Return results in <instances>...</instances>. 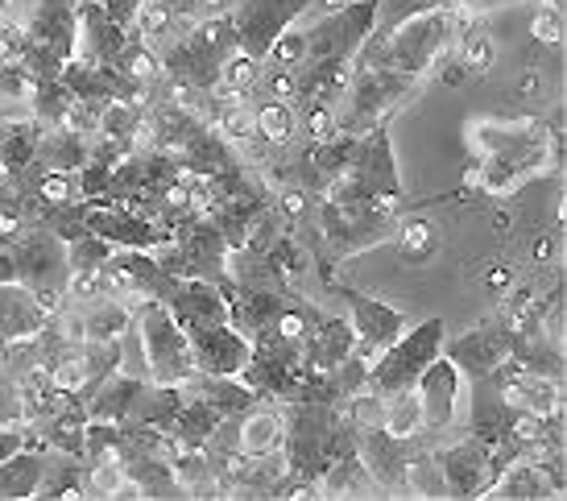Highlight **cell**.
<instances>
[{
  "mask_svg": "<svg viewBox=\"0 0 567 501\" xmlns=\"http://www.w3.org/2000/svg\"><path fill=\"white\" fill-rule=\"evenodd\" d=\"M464 145L473 154L468 187L481 195H514L526 178L564 171V104L543 116L518 121H473L464 125Z\"/></svg>",
  "mask_w": 567,
  "mask_h": 501,
  "instance_id": "1",
  "label": "cell"
},
{
  "mask_svg": "<svg viewBox=\"0 0 567 501\" xmlns=\"http://www.w3.org/2000/svg\"><path fill=\"white\" fill-rule=\"evenodd\" d=\"M452 38H456V17H452V0H443V4L398 17L385 33H373L357 54V63L414 75L426 83V75L443 63Z\"/></svg>",
  "mask_w": 567,
  "mask_h": 501,
  "instance_id": "2",
  "label": "cell"
},
{
  "mask_svg": "<svg viewBox=\"0 0 567 501\" xmlns=\"http://www.w3.org/2000/svg\"><path fill=\"white\" fill-rule=\"evenodd\" d=\"M282 415H286V439H282L286 481H319L340 456L357 452V423L344 415V407L282 402Z\"/></svg>",
  "mask_w": 567,
  "mask_h": 501,
  "instance_id": "3",
  "label": "cell"
},
{
  "mask_svg": "<svg viewBox=\"0 0 567 501\" xmlns=\"http://www.w3.org/2000/svg\"><path fill=\"white\" fill-rule=\"evenodd\" d=\"M17 17L21 47L17 59L30 67L33 79H59L63 67L75 59L80 33V0H25Z\"/></svg>",
  "mask_w": 567,
  "mask_h": 501,
  "instance_id": "4",
  "label": "cell"
},
{
  "mask_svg": "<svg viewBox=\"0 0 567 501\" xmlns=\"http://www.w3.org/2000/svg\"><path fill=\"white\" fill-rule=\"evenodd\" d=\"M178 407H183V386H166L154 377H133L121 369L87 398L83 410H87V419H100V423L171 431Z\"/></svg>",
  "mask_w": 567,
  "mask_h": 501,
  "instance_id": "5",
  "label": "cell"
},
{
  "mask_svg": "<svg viewBox=\"0 0 567 501\" xmlns=\"http://www.w3.org/2000/svg\"><path fill=\"white\" fill-rule=\"evenodd\" d=\"M328 200H336V204H378L402 212L406 191H402V178H398L394 145H390V121H381L369 133H361L357 157H352V166L344 171V178L328 191Z\"/></svg>",
  "mask_w": 567,
  "mask_h": 501,
  "instance_id": "6",
  "label": "cell"
},
{
  "mask_svg": "<svg viewBox=\"0 0 567 501\" xmlns=\"http://www.w3.org/2000/svg\"><path fill=\"white\" fill-rule=\"evenodd\" d=\"M419 92H423V79L352 63V79H348L344 95H340V104H336V129L361 137V133H369L373 125L390 121V116H394L402 104H410Z\"/></svg>",
  "mask_w": 567,
  "mask_h": 501,
  "instance_id": "7",
  "label": "cell"
},
{
  "mask_svg": "<svg viewBox=\"0 0 567 501\" xmlns=\"http://www.w3.org/2000/svg\"><path fill=\"white\" fill-rule=\"evenodd\" d=\"M133 340L142 345L145 377L166 381V386H183V381L199 374L187 331H183V324L166 311V303H158V298L133 303Z\"/></svg>",
  "mask_w": 567,
  "mask_h": 501,
  "instance_id": "8",
  "label": "cell"
},
{
  "mask_svg": "<svg viewBox=\"0 0 567 501\" xmlns=\"http://www.w3.org/2000/svg\"><path fill=\"white\" fill-rule=\"evenodd\" d=\"M9 253L17 262V283L25 286L50 315L66 303L71 290V262H66V241L47 224H30L21 236L9 241Z\"/></svg>",
  "mask_w": 567,
  "mask_h": 501,
  "instance_id": "9",
  "label": "cell"
},
{
  "mask_svg": "<svg viewBox=\"0 0 567 501\" xmlns=\"http://www.w3.org/2000/svg\"><path fill=\"white\" fill-rule=\"evenodd\" d=\"M443 340H447V324L443 319H426L419 328H406L394 345H385L378 357L369 360V386L390 398V393L410 390L431 360L443 352Z\"/></svg>",
  "mask_w": 567,
  "mask_h": 501,
  "instance_id": "10",
  "label": "cell"
},
{
  "mask_svg": "<svg viewBox=\"0 0 567 501\" xmlns=\"http://www.w3.org/2000/svg\"><path fill=\"white\" fill-rule=\"evenodd\" d=\"M344 0H237L233 4V30H237L240 54H249L257 63H266L269 47L282 38L299 17L307 13H331Z\"/></svg>",
  "mask_w": 567,
  "mask_h": 501,
  "instance_id": "11",
  "label": "cell"
},
{
  "mask_svg": "<svg viewBox=\"0 0 567 501\" xmlns=\"http://www.w3.org/2000/svg\"><path fill=\"white\" fill-rule=\"evenodd\" d=\"M378 13L381 0H344L340 9L319 13L316 25L302 30L307 33V63H328V59L352 63L378 30Z\"/></svg>",
  "mask_w": 567,
  "mask_h": 501,
  "instance_id": "12",
  "label": "cell"
},
{
  "mask_svg": "<svg viewBox=\"0 0 567 501\" xmlns=\"http://www.w3.org/2000/svg\"><path fill=\"white\" fill-rule=\"evenodd\" d=\"M414 390L423 402V439L435 443V439L456 436L468 415V377L440 352L414 381Z\"/></svg>",
  "mask_w": 567,
  "mask_h": 501,
  "instance_id": "13",
  "label": "cell"
},
{
  "mask_svg": "<svg viewBox=\"0 0 567 501\" xmlns=\"http://www.w3.org/2000/svg\"><path fill=\"white\" fill-rule=\"evenodd\" d=\"M435 452V464L443 472V489H447V498L456 501H473V498H485V489L493 485V477H497V464H493V448H488L485 439L476 436H456L452 443H443V448H431Z\"/></svg>",
  "mask_w": 567,
  "mask_h": 501,
  "instance_id": "14",
  "label": "cell"
},
{
  "mask_svg": "<svg viewBox=\"0 0 567 501\" xmlns=\"http://www.w3.org/2000/svg\"><path fill=\"white\" fill-rule=\"evenodd\" d=\"M514 340H518L514 328H509L502 319V311H497V315H488L485 324H476V328H468L464 336H456V340H443V357L452 360L468 381H476V377L502 369L505 360L514 357Z\"/></svg>",
  "mask_w": 567,
  "mask_h": 501,
  "instance_id": "15",
  "label": "cell"
},
{
  "mask_svg": "<svg viewBox=\"0 0 567 501\" xmlns=\"http://www.w3.org/2000/svg\"><path fill=\"white\" fill-rule=\"evenodd\" d=\"M87 233L109 241L112 249H158L166 245V228L142 216L125 200H87Z\"/></svg>",
  "mask_w": 567,
  "mask_h": 501,
  "instance_id": "16",
  "label": "cell"
},
{
  "mask_svg": "<svg viewBox=\"0 0 567 501\" xmlns=\"http://www.w3.org/2000/svg\"><path fill=\"white\" fill-rule=\"evenodd\" d=\"M328 290L344 298L348 324L357 331V348H361L369 360L378 357L385 345H394L398 336L406 331V311H398L390 303H381V298H373V295H361V290H352L348 283H331Z\"/></svg>",
  "mask_w": 567,
  "mask_h": 501,
  "instance_id": "17",
  "label": "cell"
},
{
  "mask_svg": "<svg viewBox=\"0 0 567 501\" xmlns=\"http://www.w3.org/2000/svg\"><path fill=\"white\" fill-rule=\"evenodd\" d=\"M414 439L390 436L381 423L357 427V456L364 460V469L373 477V485L381 489V498H406V464Z\"/></svg>",
  "mask_w": 567,
  "mask_h": 501,
  "instance_id": "18",
  "label": "cell"
},
{
  "mask_svg": "<svg viewBox=\"0 0 567 501\" xmlns=\"http://www.w3.org/2000/svg\"><path fill=\"white\" fill-rule=\"evenodd\" d=\"M567 493L564 481V460H535V456H522L509 460L493 485L485 489V498L497 501H555Z\"/></svg>",
  "mask_w": 567,
  "mask_h": 501,
  "instance_id": "19",
  "label": "cell"
},
{
  "mask_svg": "<svg viewBox=\"0 0 567 501\" xmlns=\"http://www.w3.org/2000/svg\"><path fill=\"white\" fill-rule=\"evenodd\" d=\"M190 352H195V369L199 374H220V377H237L249 360V336L224 319V324H199V328H187Z\"/></svg>",
  "mask_w": 567,
  "mask_h": 501,
  "instance_id": "20",
  "label": "cell"
},
{
  "mask_svg": "<svg viewBox=\"0 0 567 501\" xmlns=\"http://www.w3.org/2000/svg\"><path fill=\"white\" fill-rule=\"evenodd\" d=\"M128 30L133 25H121L112 21V13L100 4V0H80V33H75V59H87V63H104L116 67L121 50L128 42Z\"/></svg>",
  "mask_w": 567,
  "mask_h": 501,
  "instance_id": "21",
  "label": "cell"
},
{
  "mask_svg": "<svg viewBox=\"0 0 567 501\" xmlns=\"http://www.w3.org/2000/svg\"><path fill=\"white\" fill-rule=\"evenodd\" d=\"M166 311L187 328H199V324H224L228 319V303H224V290L207 278H171L166 286Z\"/></svg>",
  "mask_w": 567,
  "mask_h": 501,
  "instance_id": "22",
  "label": "cell"
},
{
  "mask_svg": "<svg viewBox=\"0 0 567 501\" xmlns=\"http://www.w3.org/2000/svg\"><path fill=\"white\" fill-rule=\"evenodd\" d=\"M352 352H357V331L348 324V315L328 311L302 345V374H336Z\"/></svg>",
  "mask_w": 567,
  "mask_h": 501,
  "instance_id": "23",
  "label": "cell"
},
{
  "mask_svg": "<svg viewBox=\"0 0 567 501\" xmlns=\"http://www.w3.org/2000/svg\"><path fill=\"white\" fill-rule=\"evenodd\" d=\"M233 448L245 456H269V452H282V439H286V415H282V402H274V398H261V402H252L245 415L233 419Z\"/></svg>",
  "mask_w": 567,
  "mask_h": 501,
  "instance_id": "24",
  "label": "cell"
},
{
  "mask_svg": "<svg viewBox=\"0 0 567 501\" xmlns=\"http://www.w3.org/2000/svg\"><path fill=\"white\" fill-rule=\"evenodd\" d=\"M252 129H257V142L266 145L269 162H278L299 142V112L278 95H252Z\"/></svg>",
  "mask_w": 567,
  "mask_h": 501,
  "instance_id": "25",
  "label": "cell"
},
{
  "mask_svg": "<svg viewBox=\"0 0 567 501\" xmlns=\"http://www.w3.org/2000/svg\"><path fill=\"white\" fill-rule=\"evenodd\" d=\"M42 133H47V125L30 112H0V166H4V174L30 171Z\"/></svg>",
  "mask_w": 567,
  "mask_h": 501,
  "instance_id": "26",
  "label": "cell"
},
{
  "mask_svg": "<svg viewBox=\"0 0 567 501\" xmlns=\"http://www.w3.org/2000/svg\"><path fill=\"white\" fill-rule=\"evenodd\" d=\"M166 464L174 472V485L183 498H216V469L204 443H166Z\"/></svg>",
  "mask_w": 567,
  "mask_h": 501,
  "instance_id": "27",
  "label": "cell"
},
{
  "mask_svg": "<svg viewBox=\"0 0 567 501\" xmlns=\"http://www.w3.org/2000/svg\"><path fill=\"white\" fill-rule=\"evenodd\" d=\"M50 311L21 283H0V340L13 345L25 336H38Z\"/></svg>",
  "mask_w": 567,
  "mask_h": 501,
  "instance_id": "28",
  "label": "cell"
},
{
  "mask_svg": "<svg viewBox=\"0 0 567 501\" xmlns=\"http://www.w3.org/2000/svg\"><path fill=\"white\" fill-rule=\"evenodd\" d=\"M183 390L195 393L207 407H216L224 419H237L252 402H261V393L249 390L240 377H220V374H195L190 381H183Z\"/></svg>",
  "mask_w": 567,
  "mask_h": 501,
  "instance_id": "29",
  "label": "cell"
},
{
  "mask_svg": "<svg viewBox=\"0 0 567 501\" xmlns=\"http://www.w3.org/2000/svg\"><path fill=\"white\" fill-rule=\"evenodd\" d=\"M47 472V452L38 448H17L13 456L0 460V501H30L38 498Z\"/></svg>",
  "mask_w": 567,
  "mask_h": 501,
  "instance_id": "30",
  "label": "cell"
},
{
  "mask_svg": "<svg viewBox=\"0 0 567 501\" xmlns=\"http://www.w3.org/2000/svg\"><path fill=\"white\" fill-rule=\"evenodd\" d=\"M92 150L95 137H83V133H71V129H47L33 162L42 171H83L92 162Z\"/></svg>",
  "mask_w": 567,
  "mask_h": 501,
  "instance_id": "31",
  "label": "cell"
},
{
  "mask_svg": "<svg viewBox=\"0 0 567 501\" xmlns=\"http://www.w3.org/2000/svg\"><path fill=\"white\" fill-rule=\"evenodd\" d=\"M261 262H266V269L282 286H290V290H302V278L316 269V253L307 249V241H299V236L286 228V233L278 236L266 253H261Z\"/></svg>",
  "mask_w": 567,
  "mask_h": 501,
  "instance_id": "32",
  "label": "cell"
},
{
  "mask_svg": "<svg viewBox=\"0 0 567 501\" xmlns=\"http://www.w3.org/2000/svg\"><path fill=\"white\" fill-rule=\"evenodd\" d=\"M394 249H398V262H406V266H426L435 253H440V224L426 216H414V212H402L394 228Z\"/></svg>",
  "mask_w": 567,
  "mask_h": 501,
  "instance_id": "33",
  "label": "cell"
},
{
  "mask_svg": "<svg viewBox=\"0 0 567 501\" xmlns=\"http://www.w3.org/2000/svg\"><path fill=\"white\" fill-rule=\"evenodd\" d=\"M38 498L42 501L87 498V460L66 452H47V472H42Z\"/></svg>",
  "mask_w": 567,
  "mask_h": 501,
  "instance_id": "34",
  "label": "cell"
},
{
  "mask_svg": "<svg viewBox=\"0 0 567 501\" xmlns=\"http://www.w3.org/2000/svg\"><path fill=\"white\" fill-rule=\"evenodd\" d=\"M323 498H381V489L373 485V477L364 469V460L357 452L340 456L323 477H319Z\"/></svg>",
  "mask_w": 567,
  "mask_h": 501,
  "instance_id": "35",
  "label": "cell"
},
{
  "mask_svg": "<svg viewBox=\"0 0 567 501\" xmlns=\"http://www.w3.org/2000/svg\"><path fill=\"white\" fill-rule=\"evenodd\" d=\"M116 71L125 79H133V83L150 88L154 100H158V88H162V79H166V71H162L158 47H150L137 30H128V42H125V50H121V59H116Z\"/></svg>",
  "mask_w": 567,
  "mask_h": 501,
  "instance_id": "36",
  "label": "cell"
},
{
  "mask_svg": "<svg viewBox=\"0 0 567 501\" xmlns=\"http://www.w3.org/2000/svg\"><path fill=\"white\" fill-rule=\"evenodd\" d=\"M220 423H228L220 410L207 407V402H199L195 393L183 390V407H178V415H174V423L166 436L178 439V443H207V439L220 431Z\"/></svg>",
  "mask_w": 567,
  "mask_h": 501,
  "instance_id": "37",
  "label": "cell"
},
{
  "mask_svg": "<svg viewBox=\"0 0 567 501\" xmlns=\"http://www.w3.org/2000/svg\"><path fill=\"white\" fill-rule=\"evenodd\" d=\"M447 59H452L464 75H485V71H493V63H497V47H493V38H488L485 30L468 25L464 33H456V38H452Z\"/></svg>",
  "mask_w": 567,
  "mask_h": 501,
  "instance_id": "38",
  "label": "cell"
},
{
  "mask_svg": "<svg viewBox=\"0 0 567 501\" xmlns=\"http://www.w3.org/2000/svg\"><path fill=\"white\" fill-rule=\"evenodd\" d=\"M75 104V92L59 79H33V92H30V116H38L47 129H59L63 125L66 109Z\"/></svg>",
  "mask_w": 567,
  "mask_h": 501,
  "instance_id": "39",
  "label": "cell"
},
{
  "mask_svg": "<svg viewBox=\"0 0 567 501\" xmlns=\"http://www.w3.org/2000/svg\"><path fill=\"white\" fill-rule=\"evenodd\" d=\"M381 427H385L390 436H398V439H419V436H423V402H419V390H414V386L385 398Z\"/></svg>",
  "mask_w": 567,
  "mask_h": 501,
  "instance_id": "40",
  "label": "cell"
},
{
  "mask_svg": "<svg viewBox=\"0 0 567 501\" xmlns=\"http://www.w3.org/2000/svg\"><path fill=\"white\" fill-rule=\"evenodd\" d=\"M112 245L100 241L95 233H83L75 241H66V262H71V274H100V266L112 257Z\"/></svg>",
  "mask_w": 567,
  "mask_h": 501,
  "instance_id": "41",
  "label": "cell"
},
{
  "mask_svg": "<svg viewBox=\"0 0 567 501\" xmlns=\"http://www.w3.org/2000/svg\"><path fill=\"white\" fill-rule=\"evenodd\" d=\"M30 92H33V75L30 67L21 63V59H4L0 63V100H9V104H21V109L30 112Z\"/></svg>",
  "mask_w": 567,
  "mask_h": 501,
  "instance_id": "42",
  "label": "cell"
},
{
  "mask_svg": "<svg viewBox=\"0 0 567 501\" xmlns=\"http://www.w3.org/2000/svg\"><path fill=\"white\" fill-rule=\"evenodd\" d=\"M266 63L269 67H286V71H299V67L307 63V33L290 25V30H286L274 47H269Z\"/></svg>",
  "mask_w": 567,
  "mask_h": 501,
  "instance_id": "43",
  "label": "cell"
},
{
  "mask_svg": "<svg viewBox=\"0 0 567 501\" xmlns=\"http://www.w3.org/2000/svg\"><path fill=\"white\" fill-rule=\"evenodd\" d=\"M261 67H266V63H257V59H249V54H240V50H237V54L220 67V83H224V88H233V92L252 95L257 79H261Z\"/></svg>",
  "mask_w": 567,
  "mask_h": 501,
  "instance_id": "44",
  "label": "cell"
},
{
  "mask_svg": "<svg viewBox=\"0 0 567 501\" xmlns=\"http://www.w3.org/2000/svg\"><path fill=\"white\" fill-rule=\"evenodd\" d=\"M0 427H25V402H21V377L0 365Z\"/></svg>",
  "mask_w": 567,
  "mask_h": 501,
  "instance_id": "45",
  "label": "cell"
},
{
  "mask_svg": "<svg viewBox=\"0 0 567 501\" xmlns=\"http://www.w3.org/2000/svg\"><path fill=\"white\" fill-rule=\"evenodd\" d=\"M530 38L538 47H564V9L559 4H543L530 17Z\"/></svg>",
  "mask_w": 567,
  "mask_h": 501,
  "instance_id": "46",
  "label": "cell"
},
{
  "mask_svg": "<svg viewBox=\"0 0 567 501\" xmlns=\"http://www.w3.org/2000/svg\"><path fill=\"white\" fill-rule=\"evenodd\" d=\"M514 286H518V278H514V269H509V266H488L485 269V290H488V295L505 298Z\"/></svg>",
  "mask_w": 567,
  "mask_h": 501,
  "instance_id": "47",
  "label": "cell"
},
{
  "mask_svg": "<svg viewBox=\"0 0 567 501\" xmlns=\"http://www.w3.org/2000/svg\"><path fill=\"white\" fill-rule=\"evenodd\" d=\"M104 9L112 13V21H121V25H133V17L142 9V0H100Z\"/></svg>",
  "mask_w": 567,
  "mask_h": 501,
  "instance_id": "48",
  "label": "cell"
},
{
  "mask_svg": "<svg viewBox=\"0 0 567 501\" xmlns=\"http://www.w3.org/2000/svg\"><path fill=\"white\" fill-rule=\"evenodd\" d=\"M17 448H25V427H0V460L13 456Z\"/></svg>",
  "mask_w": 567,
  "mask_h": 501,
  "instance_id": "49",
  "label": "cell"
},
{
  "mask_svg": "<svg viewBox=\"0 0 567 501\" xmlns=\"http://www.w3.org/2000/svg\"><path fill=\"white\" fill-rule=\"evenodd\" d=\"M538 92H543V71H538V67H526L518 79V95L530 100V95H538Z\"/></svg>",
  "mask_w": 567,
  "mask_h": 501,
  "instance_id": "50",
  "label": "cell"
},
{
  "mask_svg": "<svg viewBox=\"0 0 567 501\" xmlns=\"http://www.w3.org/2000/svg\"><path fill=\"white\" fill-rule=\"evenodd\" d=\"M535 262H538V266H551V262H559V241H555V236H538V241H535Z\"/></svg>",
  "mask_w": 567,
  "mask_h": 501,
  "instance_id": "51",
  "label": "cell"
},
{
  "mask_svg": "<svg viewBox=\"0 0 567 501\" xmlns=\"http://www.w3.org/2000/svg\"><path fill=\"white\" fill-rule=\"evenodd\" d=\"M0 283H17V262L13 253H9V245L0 249Z\"/></svg>",
  "mask_w": 567,
  "mask_h": 501,
  "instance_id": "52",
  "label": "cell"
},
{
  "mask_svg": "<svg viewBox=\"0 0 567 501\" xmlns=\"http://www.w3.org/2000/svg\"><path fill=\"white\" fill-rule=\"evenodd\" d=\"M9 4H13V0H0V9H9Z\"/></svg>",
  "mask_w": 567,
  "mask_h": 501,
  "instance_id": "53",
  "label": "cell"
},
{
  "mask_svg": "<svg viewBox=\"0 0 567 501\" xmlns=\"http://www.w3.org/2000/svg\"><path fill=\"white\" fill-rule=\"evenodd\" d=\"M0 178H4V166H0Z\"/></svg>",
  "mask_w": 567,
  "mask_h": 501,
  "instance_id": "54",
  "label": "cell"
},
{
  "mask_svg": "<svg viewBox=\"0 0 567 501\" xmlns=\"http://www.w3.org/2000/svg\"><path fill=\"white\" fill-rule=\"evenodd\" d=\"M0 249H4V245H0Z\"/></svg>",
  "mask_w": 567,
  "mask_h": 501,
  "instance_id": "55",
  "label": "cell"
}]
</instances>
